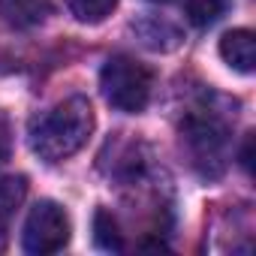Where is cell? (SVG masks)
Wrapping results in <instances>:
<instances>
[{
    "instance_id": "obj_8",
    "label": "cell",
    "mask_w": 256,
    "mask_h": 256,
    "mask_svg": "<svg viewBox=\"0 0 256 256\" xmlns=\"http://www.w3.org/2000/svg\"><path fill=\"white\" fill-rule=\"evenodd\" d=\"M133 34L151 52H172L181 42V30L175 24H169L166 18H160V16H145V18L133 22Z\"/></svg>"
},
{
    "instance_id": "obj_4",
    "label": "cell",
    "mask_w": 256,
    "mask_h": 256,
    "mask_svg": "<svg viewBox=\"0 0 256 256\" xmlns=\"http://www.w3.org/2000/svg\"><path fill=\"white\" fill-rule=\"evenodd\" d=\"M70 232L72 229H70L66 211L54 199H40L24 220L22 247L30 256H48V253H58L70 244Z\"/></svg>"
},
{
    "instance_id": "obj_6",
    "label": "cell",
    "mask_w": 256,
    "mask_h": 256,
    "mask_svg": "<svg viewBox=\"0 0 256 256\" xmlns=\"http://www.w3.org/2000/svg\"><path fill=\"white\" fill-rule=\"evenodd\" d=\"M48 16H52V0H0V22L16 30L40 28Z\"/></svg>"
},
{
    "instance_id": "obj_13",
    "label": "cell",
    "mask_w": 256,
    "mask_h": 256,
    "mask_svg": "<svg viewBox=\"0 0 256 256\" xmlns=\"http://www.w3.org/2000/svg\"><path fill=\"white\" fill-rule=\"evenodd\" d=\"M151 4H169V0H151Z\"/></svg>"
},
{
    "instance_id": "obj_1",
    "label": "cell",
    "mask_w": 256,
    "mask_h": 256,
    "mask_svg": "<svg viewBox=\"0 0 256 256\" xmlns=\"http://www.w3.org/2000/svg\"><path fill=\"white\" fill-rule=\"evenodd\" d=\"M94 133V106L88 96H70L30 120V151L46 163H60L84 148Z\"/></svg>"
},
{
    "instance_id": "obj_9",
    "label": "cell",
    "mask_w": 256,
    "mask_h": 256,
    "mask_svg": "<svg viewBox=\"0 0 256 256\" xmlns=\"http://www.w3.org/2000/svg\"><path fill=\"white\" fill-rule=\"evenodd\" d=\"M229 10V0H187L184 16L193 28H211L217 24Z\"/></svg>"
},
{
    "instance_id": "obj_3",
    "label": "cell",
    "mask_w": 256,
    "mask_h": 256,
    "mask_svg": "<svg viewBox=\"0 0 256 256\" xmlns=\"http://www.w3.org/2000/svg\"><path fill=\"white\" fill-rule=\"evenodd\" d=\"M100 90L112 108L124 114H139L151 102L154 72L130 54H112L100 70Z\"/></svg>"
},
{
    "instance_id": "obj_7",
    "label": "cell",
    "mask_w": 256,
    "mask_h": 256,
    "mask_svg": "<svg viewBox=\"0 0 256 256\" xmlns=\"http://www.w3.org/2000/svg\"><path fill=\"white\" fill-rule=\"evenodd\" d=\"M24 196H28V178L24 175L0 178V250L10 241L12 220H16L18 208L24 205Z\"/></svg>"
},
{
    "instance_id": "obj_5",
    "label": "cell",
    "mask_w": 256,
    "mask_h": 256,
    "mask_svg": "<svg viewBox=\"0 0 256 256\" xmlns=\"http://www.w3.org/2000/svg\"><path fill=\"white\" fill-rule=\"evenodd\" d=\"M220 58L232 70L250 76L256 70V36H253V30L238 28V30L223 34V40H220Z\"/></svg>"
},
{
    "instance_id": "obj_11",
    "label": "cell",
    "mask_w": 256,
    "mask_h": 256,
    "mask_svg": "<svg viewBox=\"0 0 256 256\" xmlns=\"http://www.w3.org/2000/svg\"><path fill=\"white\" fill-rule=\"evenodd\" d=\"M94 241L102 247V250H120L124 247V238H120V226L114 220V214L108 208H100L94 214Z\"/></svg>"
},
{
    "instance_id": "obj_2",
    "label": "cell",
    "mask_w": 256,
    "mask_h": 256,
    "mask_svg": "<svg viewBox=\"0 0 256 256\" xmlns=\"http://www.w3.org/2000/svg\"><path fill=\"white\" fill-rule=\"evenodd\" d=\"M181 148L190 157V166L205 175L217 178L226 169L229 157V124L217 108H196L181 124Z\"/></svg>"
},
{
    "instance_id": "obj_12",
    "label": "cell",
    "mask_w": 256,
    "mask_h": 256,
    "mask_svg": "<svg viewBox=\"0 0 256 256\" xmlns=\"http://www.w3.org/2000/svg\"><path fill=\"white\" fill-rule=\"evenodd\" d=\"M10 154H12V124L0 112V166L10 160Z\"/></svg>"
},
{
    "instance_id": "obj_10",
    "label": "cell",
    "mask_w": 256,
    "mask_h": 256,
    "mask_svg": "<svg viewBox=\"0 0 256 256\" xmlns=\"http://www.w3.org/2000/svg\"><path fill=\"white\" fill-rule=\"evenodd\" d=\"M118 0H66V10L76 22L82 24H100L102 18L112 16Z\"/></svg>"
}]
</instances>
